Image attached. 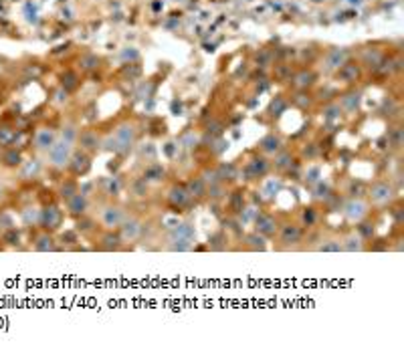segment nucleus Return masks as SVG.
Here are the masks:
<instances>
[{
    "label": "nucleus",
    "mask_w": 404,
    "mask_h": 353,
    "mask_svg": "<svg viewBox=\"0 0 404 353\" xmlns=\"http://www.w3.org/2000/svg\"><path fill=\"white\" fill-rule=\"evenodd\" d=\"M49 164L53 168H65L69 166V159L73 154V143L65 141L63 138H57V141L49 147Z\"/></svg>",
    "instance_id": "1"
},
{
    "label": "nucleus",
    "mask_w": 404,
    "mask_h": 353,
    "mask_svg": "<svg viewBox=\"0 0 404 353\" xmlns=\"http://www.w3.org/2000/svg\"><path fill=\"white\" fill-rule=\"evenodd\" d=\"M113 138H115V140H117V143H119L121 154H128V152H131V147H133V143H136V138H138L136 125L129 124V121H124V124H119V125L115 127Z\"/></svg>",
    "instance_id": "2"
},
{
    "label": "nucleus",
    "mask_w": 404,
    "mask_h": 353,
    "mask_svg": "<svg viewBox=\"0 0 404 353\" xmlns=\"http://www.w3.org/2000/svg\"><path fill=\"white\" fill-rule=\"evenodd\" d=\"M269 168H271V161H269L267 158H263V156H253L247 161V166H245V176H249L247 180L263 178V176L269 172Z\"/></svg>",
    "instance_id": "3"
},
{
    "label": "nucleus",
    "mask_w": 404,
    "mask_h": 353,
    "mask_svg": "<svg viewBox=\"0 0 404 353\" xmlns=\"http://www.w3.org/2000/svg\"><path fill=\"white\" fill-rule=\"evenodd\" d=\"M124 220H126L124 208H119V206H105L101 210V224L107 230H113V228L121 226V222H124Z\"/></svg>",
    "instance_id": "4"
},
{
    "label": "nucleus",
    "mask_w": 404,
    "mask_h": 353,
    "mask_svg": "<svg viewBox=\"0 0 404 353\" xmlns=\"http://www.w3.org/2000/svg\"><path fill=\"white\" fill-rule=\"evenodd\" d=\"M392 198H394V188L388 182H378V184H374L372 190H370V200L378 206L392 202Z\"/></svg>",
    "instance_id": "5"
},
{
    "label": "nucleus",
    "mask_w": 404,
    "mask_h": 353,
    "mask_svg": "<svg viewBox=\"0 0 404 353\" xmlns=\"http://www.w3.org/2000/svg\"><path fill=\"white\" fill-rule=\"evenodd\" d=\"M61 220H63V212L57 208V206H47L45 210H40V218H38V224L47 228V230H55L61 226Z\"/></svg>",
    "instance_id": "6"
},
{
    "label": "nucleus",
    "mask_w": 404,
    "mask_h": 353,
    "mask_svg": "<svg viewBox=\"0 0 404 353\" xmlns=\"http://www.w3.org/2000/svg\"><path fill=\"white\" fill-rule=\"evenodd\" d=\"M349 59V51L346 47H333L326 55V67L328 71H338L340 67Z\"/></svg>",
    "instance_id": "7"
},
{
    "label": "nucleus",
    "mask_w": 404,
    "mask_h": 353,
    "mask_svg": "<svg viewBox=\"0 0 404 353\" xmlns=\"http://www.w3.org/2000/svg\"><path fill=\"white\" fill-rule=\"evenodd\" d=\"M360 103H362V91L358 89H349L346 93L340 95V107H342V111L346 113H354L360 109Z\"/></svg>",
    "instance_id": "8"
},
{
    "label": "nucleus",
    "mask_w": 404,
    "mask_h": 353,
    "mask_svg": "<svg viewBox=\"0 0 404 353\" xmlns=\"http://www.w3.org/2000/svg\"><path fill=\"white\" fill-rule=\"evenodd\" d=\"M89 168H91V158L85 154V149H83V152L79 149V152H73V154H71L69 170H71L75 176H83V174H87Z\"/></svg>",
    "instance_id": "9"
},
{
    "label": "nucleus",
    "mask_w": 404,
    "mask_h": 353,
    "mask_svg": "<svg viewBox=\"0 0 404 353\" xmlns=\"http://www.w3.org/2000/svg\"><path fill=\"white\" fill-rule=\"evenodd\" d=\"M67 202V212L73 214V216H85L87 210H89V200L83 192H77L75 196H71Z\"/></svg>",
    "instance_id": "10"
},
{
    "label": "nucleus",
    "mask_w": 404,
    "mask_h": 353,
    "mask_svg": "<svg viewBox=\"0 0 404 353\" xmlns=\"http://www.w3.org/2000/svg\"><path fill=\"white\" fill-rule=\"evenodd\" d=\"M77 141H79L81 149H85V152H97V149L101 147V138H99V133H97V131H93V129L81 131V133L77 135Z\"/></svg>",
    "instance_id": "11"
},
{
    "label": "nucleus",
    "mask_w": 404,
    "mask_h": 353,
    "mask_svg": "<svg viewBox=\"0 0 404 353\" xmlns=\"http://www.w3.org/2000/svg\"><path fill=\"white\" fill-rule=\"evenodd\" d=\"M255 232H259L261 236H273L277 232V222L271 214H259L255 218Z\"/></svg>",
    "instance_id": "12"
},
{
    "label": "nucleus",
    "mask_w": 404,
    "mask_h": 353,
    "mask_svg": "<svg viewBox=\"0 0 404 353\" xmlns=\"http://www.w3.org/2000/svg\"><path fill=\"white\" fill-rule=\"evenodd\" d=\"M344 214H346V218L349 222H360L364 216L368 214V206L364 204L362 200H349L344 206Z\"/></svg>",
    "instance_id": "13"
},
{
    "label": "nucleus",
    "mask_w": 404,
    "mask_h": 353,
    "mask_svg": "<svg viewBox=\"0 0 404 353\" xmlns=\"http://www.w3.org/2000/svg\"><path fill=\"white\" fill-rule=\"evenodd\" d=\"M303 236V230L297 226V224H285L281 226V232H279V240L285 244V247H291V244H297Z\"/></svg>",
    "instance_id": "14"
},
{
    "label": "nucleus",
    "mask_w": 404,
    "mask_h": 353,
    "mask_svg": "<svg viewBox=\"0 0 404 353\" xmlns=\"http://www.w3.org/2000/svg\"><path fill=\"white\" fill-rule=\"evenodd\" d=\"M362 75V69L358 63H352V61H346L340 69H338V77L342 83H356Z\"/></svg>",
    "instance_id": "15"
},
{
    "label": "nucleus",
    "mask_w": 404,
    "mask_h": 353,
    "mask_svg": "<svg viewBox=\"0 0 404 353\" xmlns=\"http://www.w3.org/2000/svg\"><path fill=\"white\" fill-rule=\"evenodd\" d=\"M57 141V133L49 129V127H43V129H38L37 135H35V147L38 149V152H49V147Z\"/></svg>",
    "instance_id": "16"
},
{
    "label": "nucleus",
    "mask_w": 404,
    "mask_h": 353,
    "mask_svg": "<svg viewBox=\"0 0 404 353\" xmlns=\"http://www.w3.org/2000/svg\"><path fill=\"white\" fill-rule=\"evenodd\" d=\"M142 234V222L138 218H126L121 222V238L124 240H138Z\"/></svg>",
    "instance_id": "17"
},
{
    "label": "nucleus",
    "mask_w": 404,
    "mask_h": 353,
    "mask_svg": "<svg viewBox=\"0 0 404 353\" xmlns=\"http://www.w3.org/2000/svg\"><path fill=\"white\" fill-rule=\"evenodd\" d=\"M190 194H188V190L184 186H174L170 188V192H168V200H170V204L174 208H184L188 206V202H190Z\"/></svg>",
    "instance_id": "18"
},
{
    "label": "nucleus",
    "mask_w": 404,
    "mask_h": 353,
    "mask_svg": "<svg viewBox=\"0 0 404 353\" xmlns=\"http://www.w3.org/2000/svg\"><path fill=\"white\" fill-rule=\"evenodd\" d=\"M259 147H261L263 154L275 156L277 152H281V149H283V140L279 138V135H275V133H269V135H265V138L261 140Z\"/></svg>",
    "instance_id": "19"
},
{
    "label": "nucleus",
    "mask_w": 404,
    "mask_h": 353,
    "mask_svg": "<svg viewBox=\"0 0 404 353\" xmlns=\"http://www.w3.org/2000/svg\"><path fill=\"white\" fill-rule=\"evenodd\" d=\"M382 61H384V55H382V51H378V49H366L362 53V63L366 65L368 69L378 71Z\"/></svg>",
    "instance_id": "20"
},
{
    "label": "nucleus",
    "mask_w": 404,
    "mask_h": 353,
    "mask_svg": "<svg viewBox=\"0 0 404 353\" xmlns=\"http://www.w3.org/2000/svg\"><path fill=\"white\" fill-rule=\"evenodd\" d=\"M315 81H317V75H315L312 69H303V71H299V73H295V77H293V85L297 87V89H307V87H312Z\"/></svg>",
    "instance_id": "21"
},
{
    "label": "nucleus",
    "mask_w": 404,
    "mask_h": 353,
    "mask_svg": "<svg viewBox=\"0 0 404 353\" xmlns=\"http://www.w3.org/2000/svg\"><path fill=\"white\" fill-rule=\"evenodd\" d=\"M33 248L38 250V252H49V250H55V248H57V244H55V240H53V236H49L47 232H43V234H38V236L35 238Z\"/></svg>",
    "instance_id": "22"
},
{
    "label": "nucleus",
    "mask_w": 404,
    "mask_h": 353,
    "mask_svg": "<svg viewBox=\"0 0 404 353\" xmlns=\"http://www.w3.org/2000/svg\"><path fill=\"white\" fill-rule=\"evenodd\" d=\"M291 164H293V158H291V154L287 152V149H281V152L275 154V161H273L275 170H279V172L291 170Z\"/></svg>",
    "instance_id": "23"
},
{
    "label": "nucleus",
    "mask_w": 404,
    "mask_h": 353,
    "mask_svg": "<svg viewBox=\"0 0 404 353\" xmlns=\"http://www.w3.org/2000/svg\"><path fill=\"white\" fill-rule=\"evenodd\" d=\"M206 182L202 180V178H192L190 182H188V186H186V190H188V194L190 196H194V198H202L206 194Z\"/></svg>",
    "instance_id": "24"
},
{
    "label": "nucleus",
    "mask_w": 404,
    "mask_h": 353,
    "mask_svg": "<svg viewBox=\"0 0 404 353\" xmlns=\"http://www.w3.org/2000/svg\"><path fill=\"white\" fill-rule=\"evenodd\" d=\"M164 168H162L160 164H150L146 168V172H144V180L146 182H162L164 180Z\"/></svg>",
    "instance_id": "25"
},
{
    "label": "nucleus",
    "mask_w": 404,
    "mask_h": 353,
    "mask_svg": "<svg viewBox=\"0 0 404 353\" xmlns=\"http://www.w3.org/2000/svg\"><path fill=\"white\" fill-rule=\"evenodd\" d=\"M214 174H217V178L219 182H226V180H235L237 178V168L233 164H220L217 170H214Z\"/></svg>",
    "instance_id": "26"
},
{
    "label": "nucleus",
    "mask_w": 404,
    "mask_h": 353,
    "mask_svg": "<svg viewBox=\"0 0 404 353\" xmlns=\"http://www.w3.org/2000/svg\"><path fill=\"white\" fill-rule=\"evenodd\" d=\"M287 99L283 97V95H277V97L271 101V105H269V113H271L273 117H279V115H283L287 111Z\"/></svg>",
    "instance_id": "27"
},
{
    "label": "nucleus",
    "mask_w": 404,
    "mask_h": 353,
    "mask_svg": "<svg viewBox=\"0 0 404 353\" xmlns=\"http://www.w3.org/2000/svg\"><path fill=\"white\" fill-rule=\"evenodd\" d=\"M342 107L338 105V103H330V105H326L323 107V111H321V115H323V119L328 121V124H331V121H338L340 117H342Z\"/></svg>",
    "instance_id": "28"
},
{
    "label": "nucleus",
    "mask_w": 404,
    "mask_h": 353,
    "mask_svg": "<svg viewBox=\"0 0 404 353\" xmlns=\"http://www.w3.org/2000/svg\"><path fill=\"white\" fill-rule=\"evenodd\" d=\"M364 244H362V236H356V234H349L346 240H342V250H348V252H356V250H362Z\"/></svg>",
    "instance_id": "29"
},
{
    "label": "nucleus",
    "mask_w": 404,
    "mask_h": 353,
    "mask_svg": "<svg viewBox=\"0 0 404 353\" xmlns=\"http://www.w3.org/2000/svg\"><path fill=\"white\" fill-rule=\"evenodd\" d=\"M247 244H249V248H253V250H265L267 248V240H265V236H261L259 232H251V234H247Z\"/></svg>",
    "instance_id": "30"
},
{
    "label": "nucleus",
    "mask_w": 404,
    "mask_h": 353,
    "mask_svg": "<svg viewBox=\"0 0 404 353\" xmlns=\"http://www.w3.org/2000/svg\"><path fill=\"white\" fill-rule=\"evenodd\" d=\"M2 164L8 166V168H17L22 164V156L20 152H17V149H8V152L2 156Z\"/></svg>",
    "instance_id": "31"
},
{
    "label": "nucleus",
    "mask_w": 404,
    "mask_h": 353,
    "mask_svg": "<svg viewBox=\"0 0 404 353\" xmlns=\"http://www.w3.org/2000/svg\"><path fill=\"white\" fill-rule=\"evenodd\" d=\"M121 247V238L117 234H111V232H107L103 238H101V248L105 250H117Z\"/></svg>",
    "instance_id": "32"
},
{
    "label": "nucleus",
    "mask_w": 404,
    "mask_h": 353,
    "mask_svg": "<svg viewBox=\"0 0 404 353\" xmlns=\"http://www.w3.org/2000/svg\"><path fill=\"white\" fill-rule=\"evenodd\" d=\"M79 65H81V69H83V71H93V69H97L99 57H97V55H93V53H87V55L81 57Z\"/></svg>",
    "instance_id": "33"
},
{
    "label": "nucleus",
    "mask_w": 404,
    "mask_h": 353,
    "mask_svg": "<svg viewBox=\"0 0 404 353\" xmlns=\"http://www.w3.org/2000/svg\"><path fill=\"white\" fill-rule=\"evenodd\" d=\"M172 236H180V238H190V240H194L196 232H194V228L190 224H180L178 228L172 230Z\"/></svg>",
    "instance_id": "34"
},
{
    "label": "nucleus",
    "mask_w": 404,
    "mask_h": 353,
    "mask_svg": "<svg viewBox=\"0 0 404 353\" xmlns=\"http://www.w3.org/2000/svg\"><path fill=\"white\" fill-rule=\"evenodd\" d=\"M172 250H190L192 248V240L190 238H180V236H174L172 238V244H170Z\"/></svg>",
    "instance_id": "35"
},
{
    "label": "nucleus",
    "mask_w": 404,
    "mask_h": 353,
    "mask_svg": "<svg viewBox=\"0 0 404 353\" xmlns=\"http://www.w3.org/2000/svg\"><path fill=\"white\" fill-rule=\"evenodd\" d=\"M77 192H79V188H77V184L71 182V180H67V182L61 186V198H63V200H69V198L75 196Z\"/></svg>",
    "instance_id": "36"
},
{
    "label": "nucleus",
    "mask_w": 404,
    "mask_h": 353,
    "mask_svg": "<svg viewBox=\"0 0 404 353\" xmlns=\"http://www.w3.org/2000/svg\"><path fill=\"white\" fill-rule=\"evenodd\" d=\"M131 194L133 196H146L147 194V182L144 178H138L131 182Z\"/></svg>",
    "instance_id": "37"
},
{
    "label": "nucleus",
    "mask_w": 404,
    "mask_h": 353,
    "mask_svg": "<svg viewBox=\"0 0 404 353\" xmlns=\"http://www.w3.org/2000/svg\"><path fill=\"white\" fill-rule=\"evenodd\" d=\"M321 252H340L342 250V240H326L323 244H319Z\"/></svg>",
    "instance_id": "38"
},
{
    "label": "nucleus",
    "mask_w": 404,
    "mask_h": 353,
    "mask_svg": "<svg viewBox=\"0 0 404 353\" xmlns=\"http://www.w3.org/2000/svg\"><path fill=\"white\" fill-rule=\"evenodd\" d=\"M101 145L107 149V152H113V154H121V149H119V143H117V140L113 138V135H110V138H105L103 141H101Z\"/></svg>",
    "instance_id": "39"
},
{
    "label": "nucleus",
    "mask_w": 404,
    "mask_h": 353,
    "mask_svg": "<svg viewBox=\"0 0 404 353\" xmlns=\"http://www.w3.org/2000/svg\"><path fill=\"white\" fill-rule=\"evenodd\" d=\"M77 129H75V125H67L63 131H61V138L65 140V141H69V143H75V140H77Z\"/></svg>",
    "instance_id": "40"
},
{
    "label": "nucleus",
    "mask_w": 404,
    "mask_h": 353,
    "mask_svg": "<svg viewBox=\"0 0 404 353\" xmlns=\"http://www.w3.org/2000/svg\"><path fill=\"white\" fill-rule=\"evenodd\" d=\"M390 145L396 147V149L402 145V129L400 127H394L392 131H390Z\"/></svg>",
    "instance_id": "41"
},
{
    "label": "nucleus",
    "mask_w": 404,
    "mask_h": 353,
    "mask_svg": "<svg viewBox=\"0 0 404 353\" xmlns=\"http://www.w3.org/2000/svg\"><path fill=\"white\" fill-rule=\"evenodd\" d=\"M63 87H65V91L77 87V75L75 73H65L63 75Z\"/></svg>",
    "instance_id": "42"
},
{
    "label": "nucleus",
    "mask_w": 404,
    "mask_h": 353,
    "mask_svg": "<svg viewBox=\"0 0 404 353\" xmlns=\"http://www.w3.org/2000/svg\"><path fill=\"white\" fill-rule=\"evenodd\" d=\"M293 103L297 107H301V109H307V107L312 105V99H309V95L299 93V95H295V97H293Z\"/></svg>",
    "instance_id": "43"
},
{
    "label": "nucleus",
    "mask_w": 404,
    "mask_h": 353,
    "mask_svg": "<svg viewBox=\"0 0 404 353\" xmlns=\"http://www.w3.org/2000/svg\"><path fill=\"white\" fill-rule=\"evenodd\" d=\"M315 220H317L315 210L313 208H305V212H303V224L305 226H312V224H315Z\"/></svg>",
    "instance_id": "44"
},
{
    "label": "nucleus",
    "mask_w": 404,
    "mask_h": 353,
    "mask_svg": "<svg viewBox=\"0 0 404 353\" xmlns=\"http://www.w3.org/2000/svg\"><path fill=\"white\" fill-rule=\"evenodd\" d=\"M231 208H233V212H240L242 210V194L240 192H235L231 196Z\"/></svg>",
    "instance_id": "45"
},
{
    "label": "nucleus",
    "mask_w": 404,
    "mask_h": 353,
    "mask_svg": "<svg viewBox=\"0 0 404 353\" xmlns=\"http://www.w3.org/2000/svg\"><path fill=\"white\" fill-rule=\"evenodd\" d=\"M38 218H40V212H35V214H33V208H29V210H24V212H22V220H24V224H31V220H33V222H38Z\"/></svg>",
    "instance_id": "46"
},
{
    "label": "nucleus",
    "mask_w": 404,
    "mask_h": 353,
    "mask_svg": "<svg viewBox=\"0 0 404 353\" xmlns=\"http://www.w3.org/2000/svg\"><path fill=\"white\" fill-rule=\"evenodd\" d=\"M319 168H309V172L305 174V182H309V184H317L319 182Z\"/></svg>",
    "instance_id": "47"
},
{
    "label": "nucleus",
    "mask_w": 404,
    "mask_h": 353,
    "mask_svg": "<svg viewBox=\"0 0 404 353\" xmlns=\"http://www.w3.org/2000/svg\"><path fill=\"white\" fill-rule=\"evenodd\" d=\"M372 224H368V222H358V232L362 234V236H372L374 234V228H370Z\"/></svg>",
    "instance_id": "48"
},
{
    "label": "nucleus",
    "mask_w": 404,
    "mask_h": 353,
    "mask_svg": "<svg viewBox=\"0 0 404 353\" xmlns=\"http://www.w3.org/2000/svg\"><path fill=\"white\" fill-rule=\"evenodd\" d=\"M315 196H317V198H330V186H328V184H323V182H317Z\"/></svg>",
    "instance_id": "49"
},
{
    "label": "nucleus",
    "mask_w": 404,
    "mask_h": 353,
    "mask_svg": "<svg viewBox=\"0 0 404 353\" xmlns=\"http://www.w3.org/2000/svg\"><path fill=\"white\" fill-rule=\"evenodd\" d=\"M257 63H259L261 67H269V65H271V53H269V51H263L261 55L257 57Z\"/></svg>",
    "instance_id": "50"
},
{
    "label": "nucleus",
    "mask_w": 404,
    "mask_h": 353,
    "mask_svg": "<svg viewBox=\"0 0 404 353\" xmlns=\"http://www.w3.org/2000/svg\"><path fill=\"white\" fill-rule=\"evenodd\" d=\"M4 240H6L8 244H18V232H17V230H12V228H10L8 232L4 234Z\"/></svg>",
    "instance_id": "51"
},
{
    "label": "nucleus",
    "mask_w": 404,
    "mask_h": 353,
    "mask_svg": "<svg viewBox=\"0 0 404 353\" xmlns=\"http://www.w3.org/2000/svg\"><path fill=\"white\" fill-rule=\"evenodd\" d=\"M206 131L212 133V135H220V131H222L220 121H212V124H208V129H206Z\"/></svg>",
    "instance_id": "52"
},
{
    "label": "nucleus",
    "mask_w": 404,
    "mask_h": 353,
    "mask_svg": "<svg viewBox=\"0 0 404 353\" xmlns=\"http://www.w3.org/2000/svg\"><path fill=\"white\" fill-rule=\"evenodd\" d=\"M91 224H93L91 220H87V218H81V220L77 222V228H79V230H83V232H85V230H91Z\"/></svg>",
    "instance_id": "53"
},
{
    "label": "nucleus",
    "mask_w": 404,
    "mask_h": 353,
    "mask_svg": "<svg viewBox=\"0 0 404 353\" xmlns=\"http://www.w3.org/2000/svg\"><path fill=\"white\" fill-rule=\"evenodd\" d=\"M121 57H124V59H133V61H136V59L140 57V53H138L136 49H129V51H124V55H121Z\"/></svg>",
    "instance_id": "54"
},
{
    "label": "nucleus",
    "mask_w": 404,
    "mask_h": 353,
    "mask_svg": "<svg viewBox=\"0 0 404 353\" xmlns=\"http://www.w3.org/2000/svg\"><path fill=\"white\" fill-rule=\"evenodd\" d=\"M315 154H317L315 145H313V143H309V147H305V156H307V158H315Z\"/></svg>",
    "instance_id": "55"
},
{
    "label": "nucleus",
    "mask_w": 404,
    "mask_h": 353,
    "mask_svg": "<svg viewBox=\"0 0 404 353\" xmlns=\"http://www.w3.org/2000/svg\"><path fill=\"white\" fill-rule=\"evenodd\" d=\"M0 194H2V190H0Z\"/></svg>",
    "instance_id": "56"
}]
</instances>
